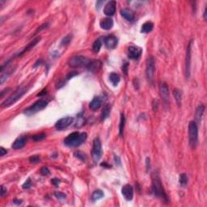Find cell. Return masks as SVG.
I'll return each instance as SVG.
<instances>
[{"mask_svg":"<svg viewBox=\"0 0 207 207\" xmlns=\"http://www.w3.org/2000/svg\"><path fill=\"white\" fill-rule=\"evenodd\" d=\"M151 189L153 194L157 197H159L164 202H168V198L167 196L166 192L164 190L163 185L161 183L160 178L156 172H154L152 174V184H151Z\"/></svg>","mask_w":207,"mask_h":207,"instance_id":"1","label":"cell"},{"mask_svg":"<svg viewBox=\"0 0 207 207\" xmlns=\"http://www.w3.org/2000/svg\"><path fill=\"white\" fill-rule=\"evenodd\" d=\"M87 138V133H79V132H74L69 134L64 140V143L66 146L71 147H79L86 141Z\"/></svg>","mask_w":207,"mask_h":207,"instance_id":"2","label":"cell"},{"mask_svg":"<svg viewBox=\"0 0 207 207\" xmlns=\"http://www.w3.org/2000/svg\"><path fill=\"white\" fill-rule=\"evenodd\" d=\"M27 88L26 87H20L18 90H16L11 95H10L8 98L3 101L1 107L2 108H7V107L11 106L15 103H16L19 99L21 98L25 93L27 92Z\"/></svg>","mask_w":207,"mask_h":207,"instance_id":"3","label":"cell"},{"mask_svg":"<svg viewBox=\"0 0 207 207\" xmlns=\"http://www.w3.org/2000/svg\"><path fill=\"white\" fill-rule=\"evenodd\" d=\"M188 140L192 148H195L198 142V127L196 121H190L188 125Z\"/></svg>","mask_w":207,"mask_h":207,"instance_id":"4","label":"cell"},{"mask_svg":"<svg viewBox=\"0 0 207 207\" xmlns=\"http://www.w3.org/2000/svg\"><path fill=\"white\" fill-rule=\"evenodd\" d=\"M48 105V102L45 100H40V101H37L36 102L32 104L30 107H28V109H26L25 110L24 113H25L26 115H33L36 112H39V111H41L42 109H44L45 107Z\"/></svg>","mask_w":207,"mask_h":207,"instance_id":"5","label":"cell"},{"mask_svg":"<svg viewBox=\"0 0 207 207\" xmlns=\"http://www.w3.org/2000/svg\"><path fill=\"white\" fill-rule=\"evenodd\" d=\"M102 155H103V150H102L101 139L99 138H95L93 141L92 150L93 160L95 162H98L102 157Z\"/></svg>","mask_w":207,"mask_h":207,"instance_id":"6","label":"cell"},{"mask_svg":"<svg viewBox=\"0 0 207 207\" xmlns=\"http://www.w3.org/2000/svg\"><path fill=\"white\" fill-rule=\"evenodd\" d=\"M90 61L87 59V57L81 56V55H76L74 57H71L68 62L69 66L73 68H77V67H81V66H87V64L89 63Z\"/></svg>","mask_w":207,"mask_h":207,"instance_id":"7","label":"cell"},{"mask_svg":"<svg viewBox=\"0 0 207 207\" xmlns=\"http://www.w3.org/2000/svg\"><path fill=\"white\" fill-rule=\"evenodd\" d=\"M146 74L148 81L150 83L153 82L154 74H155V59L152 56L147 58V66H146Z\"/></svg>","mask_w":207,"mask_h":207,"instance_id":"8","label":"cell"},{"mask_svg":"<svg viewBox=\"0 0 207 207\" xmlns=\"http://www.w3.org/2000/svg\"><path fill=\"white\" fill-rule=\"evenodd\" d=\"M142 49L138 46H134V45H131L128 48L127 50V55H128L129 58H130L132 60H135V59H138L140 56L142 55Z\"/></svg>","mask_w":207,"mask_h":207,"instance_id":"9","label":"cell"},{"mask_svg":"<svg viewBox=\"0 0 207 207\" xmlns=\"http://www.w3.org/2000/svg\"><path fill=\"white\" fill-rule=\"evenodd\" d=\"M73 121V117H63L60 120L57 121V123L55 124V128L57 129V130H63L64 129L67 128L69 125H71Z\"/></svg>","mask_w":207,"mask_h":207,"instance_id":"10","label":"cell"},{"mask_svg":"<svg viewBox=\"0 0 207 207\" xmlns=\"http://www.w3.org/2000/svg\"><path fill=\"white\" fill-rule=\"evenodd\" d=\"M191 43L190 41L187 46L186 50V57H185V76L187 79L190 76V67H191Z\"/></svg>","mask_w":207,"mask_h":207,"instance_id":"11","label":"cell"},{"mask_svg":"<svg viewBox=\"0 0 207 207\" xmlns=\"http://www.w3.org/2000/svg\"><path fill=\"white\" fill-rule=\"evenodd\" d=\"M116 7H117V2L116 1H110L104 6V13L108 16H112L116 12Z\"/></svg>","mask_w":207,"mask_h":207,"instance_id":"12","label":"cell"},{"mask_svg":"<svg viewBox=\"0 0 207 207\" xmlns=\"http://www.w3.org/2000/svg\"><path fill=\"white\" fill-rule=\"evenodd\" d=\"M104 45H105V46H106L108 49H114V48H116V46L117 45L118 40H117V38L115 36L109 35L104 38Z\"/></svg>","mask_w":207,"mask_h":207,"instance_id":"13","label":"cell"},{"mask_svg":"<svg viewBox=\"0 0 207 207\" xmlns=\"http://www.w3.org/2000/svg\"><path fill=\"white\" fill-rule=\"evenodd\" d=\"M121 194L127 201H131L134 197V188L130 185H125L122 187Z\"/></svg>","mask_w":207,"mask_h":207,"instance_id":"14","label":"cell"},{"mask_svg":"<svg viewBox=\"0 0 207 207\" xmlns=\"http://www.w3.org/2000/svg\"><path fill=\"white\" fill-rule=\"evenodd\" d=\"M101 67H102V63L100 60L90 61L87 66V70L92 73H96L100 71Z\"/></svg>","mask_w":207,"mask_h":207,"instance_id":"15","label":"cell"},{"mask_svg":"<svg viewBox=\"0 0 207 207\" xmlns=\"http://www.w3.org/2000/svg\"><path fill=\"white\" fill-rule=\"evenodd\" d=\"M159 92L162 99L164 100L165 103H168L169 101V89L168 85L165 82H162L159 86Z\"/></svg>","mask_w":207,"mask_h":207,"instance_id":"16","label":"cell"},{"mask_svg":"<svg viewBox=\"0 0 207 207\" xmlns=\"http://www.w3.org/2000/svg\"><path fill=\"white\" fill-rule=\"evenodd\" d=\"M16 68V66L13 67V66H9L7 68H6V71H1V73H2L1 74V77H0V83L1 84H3V83L8 79V77L13 73Z\"/></svg>","mask_w":207,"mask_h":207,"instance_id":"17","label":"cell"},{"mask_svg":"<svg viewBox=\"0 0 207 207\" xmlns=\"http://www.w3.org/2000/svg\"><path fill=\"white\" fill-rule=\"evenodd\" d=\"M121 16L125 19L127 21L132 22L134 20V18H135V15H134V12L130 8H123L121 11Z\"/></svg>","mask_w":207,"mask_h":207,"instance_id":"18","label":"cell"},{"mask_svg":"<svg viewBox=\"0 0 207 207\" xmlns=\"http://www.w3.org/2000/svg\"><path fill=\"white\" fill-rule=\"evenodd\" d=\"M26 141H27V138L26 137H19V138H18L15 140V142H13V144H12L11 147H12L13 149H16V150L21 149L26 144Z\"/></svg>","mask_w":207,"mask_h":207,"instance_id":"19","label":"cell"},{"mask_svg":"<svg viewBox=\"0 0 207 207\" xmlns=\"http://www.w3.org/2000/svg\"><path fill=\"white\" fill-rule=\"evenodd\" d=\"M100 26L102 29L109 30L113 26V20L111 18H104V19H101L100 22Z\"/></svg>","mask_w":207,"mask_h":207,"instance_id":"20","label":"cell"},{"mask_svg":"<svg viewBox=\"0 0 207 207\" xmlns=\"http://www.w3.org/2000/svg\"><path fill=\"white\" fill-rule=\"evenodd\" d=\"M101 104H102V100L101 99V97L99 96H95L92 99V101H91L90 104H89V108H90L92 111H95L97 110L101 107Z\"/></svg>","mask_w":207,"mask_h":207,"instance_id":"21","label":"cell"},{"mask_svg":"<svg viewBox=\"0 0 207 207\" xmlns=\"http://www.w3.org/2000/svg\"><path fill=\"white\" fill-rule=\"evenodd\" d=\"M40 41H41V37H37V38L34 39V40H33V41H31L30 43L28 44V45H26V47H25V49H23L21 51V53H19L18 55H19V56H21L23 54H25V53H26V52L28 51V50H30L31 49H33V47L35 46Z\"/></svg>","mask_w":207,"mask_h":207,"instance_id":"22","label":"cell"},{"mask_svg":"<svg viewBox=\"0 0 207 207\" xmlns=\"http://www.w3.org/2000/svg\"><path fill=\"white\" fill-rule=\"evenodd\" d=\"M153 28H154V25H153L152 22L147 21L145 22L144 24L142 25V28H141V32L142 33H148L151 32L153 30Z\"/></svg>","mask_w":207,"mask_h":207,"instance_id":"23","label":"cell"},{"mask_svg":"<svg viewBox=\"0 0 207 207\" xmlns=\"http://www.w3.org/2000/svg\"><path fill=\"white\" fill-rule=\"evenodd\" d=\"M110 110H111V106L109 104H106L104 105L103 108V110L101 112V120L104 121L106 118H108L109 113H110Z\"/></svg>","mask_w":207,"mask_h":207,"instance_id":"24","label":"cell"},{"mask_svg":"<svg viewBox=\"0 0 207 207\" xmlns=\"http://www.w3.org/2000/svg\"><path fill=\"white\" fill-rule=\"evenodd\" d=\"M104 192L101 189H96L92 193V200L93 202H95V201H98L100 199H101L104 197Z\"/></svg>","mask_w":207,"mask_h":207,"instance_id":"25","label":"cell"},{"mask_svg":"<svg viewBox=\"0 0 207 207\" xmlns=\"http://www.w3.org/2000/svg\"><path fill=\"white\" fill-rule=\"evenodd\" d=\"M204 111L205 106L203 104H200V105L197 107V109L196 115H195V117H196V119L197 121H201L202 116H203V113H204Z\"/></svg>","mask_w":207,"mask_h":207,"instance_id":"26","label":"cell"},{"mask_svg":"<svg viewBox=\"0 0 207 207\" xmlns=\"http://www.w3.org/2000/svg\"><path fill=\"white\" fill-rule=\"evenodd\" d=\"M109 80L111 81L113 86H117L120 82V76L117 73H111L109 75Z\"/></svg>","mask_w":207,"mask_h":207,"instance_id":"27","label":"cell"},{"mask_svg":"<svg viewBox=\"0 0 207 207\" xmlns=\"http://www.w3.org/2000/svg\"><path fill=\"white\" fill-rule=\"evenodd\" d=\"M102 46V39L99 38L97 40H95V42L92 45V50L94 53L97 54L99 51L101 50V48Z\"/></svg>","mask_w":207,"mask_h":207,"instance_id":"28","label":"cell"},{"mask_svg":"<svg viewBox=\"0 0 207 207\" xmlns=\"http://www.w3.org/2000/svg\"><path fill=\"white\" fill-rule=\"evenodd\" d=\"M125 117L124 113L121 114V120L120 124H119V135L122 136L123 133H124V129H125Z\"/></svg>","mask_w":207,"mask_h":207,"instance_id":"29","label":"cell"},{"mask_svg":"<svg viewBox=\"0 0 207 207\" xmlns=\"http://www.w3.org/2000/svg\"><path fill=\"white\" fill-rule=\"evenodd\" d=\"M173 95H174L175 100L176 101L177 104H178L179 106H180L181 99H182V93H181V92H180L179 89L176 88V89H174V91H173Z\"/></svg>","mask_w":207,"mask_h":207,"instance_id":"30","label":"cell"},{"mask_svg":"<svg viewBox=\"0 0 207 207\" xmlns=\"http://www.w3.org/2000/svg\"><path fill=\"white\" fill-rule=\"evenodd\" d=\"M179 183L180 185L182 187H186L187 184H188V177H187V175L185 173H182V174L180 175V177H179Z\"/></svg>","mask_w":207,"mask_h":207,"instance_id":"31","label":"cell"},{"mask_svg":"<svg viewBox=\"0 0 207 207\" xmlns=\"http://www.w3.org/2000/svg\"><path fill=\"white\" fill-rule=\"evenodd\" d=\"M71 40H72V35L69 34V35H67L66 36H65V37L63 39V41H62V42H61V45H68V44L71 42Z\"/></svg>","mask_w":207,"mask_h":207,"instance_id":"32","label":"cell"},{"mask_svg":"<svg viewBox=\"0 0 207 207\" xmlns=\"http://www.w3.org/2000/svg\"><path fill=\"white\" fill-rule=\"evenodd\" d=\"M45 138V134H36V135H34V136L33 137V141H35V142H38V141L43 140Z\"/></svg>","mask_w":207,"mask_h":207,"instance_id":"33","label":"cell"},{"mask_svg":"<svg viewBox=\"0 0 207 207\" xmlns=\"http://www.w3.org/2000/svg\"><path fill=\"white\" fill-rule=\"evenodd\" d=\"M74 155H75V157L79 158V159H81V160H83V161L85 160V154L82 153L81 151H78V152H75L74 153Z\"/></svg>","mask_w":207,"mask_h":207,"instance_id":"34","label":"cell"},{"mask_svg":"<svg viewBox=\"0 0 207 207\" xmlns=\"http://www.w3.org/2000/svg\"><path fill=\"white\" fill-rule=\"evenodd\" d=\"M54 196L57 199H64L66 197V194L61 192H54Z\"/></svg>","mask_w":207,"mask_h":207,"instance_id":"35","label":"cell"},{"mask_svg":"<svg viewBox=\"0 0 207 207\" xmlns=\"http://www.w3.org/2000/svg\"><path fill=\"white\" fill-rule=\"evenodd\" d=\"M29 161L31 163H38L40 161V157L37 156V155H33V156L29 158Z\"/></svg>","mask_w":207,"mask_h":207,"instance_id":"36","label":"cell"},{"mask_svg":"<svg viewBox=\"0 0 207 207\" xmlns=\"http://www.w3.org/2000/svg\"><path fill=\"white\" fill-rule=\"evenodd\" d=\"M41 174L44 175V176H48V175H49V173H50L49 168H46V167H44V168H42L41 169Z\"/></svg>","mask_w":207,"mask_h":207,"instance_id":"37","label":"cell"},{"mask_svg":"<svg viewBox=\"0 0 207 207\" xmlns=\"http://www.w3.org/2000/svg\"><path fill=\"white\" fill-rule=\"evenodd\" d=\"M31 185H32V183H31V180L30 178H28L26 181L25 182V184L23 185V188H29L31 187Z\"/></svg>","mask_w":207,"mask_h":207,"instance_id":"38","label":"cell"},{"mask_svg":"<svg viewBox=\"0 0 207 207\" xmlns=\"http://www.w3.org/2000/svg\"><path fill=\"white\" fill-rule=\"evenodd\" d=\"M51 183L55 186H57L59 184H60V180H58L57 178H54L51 180Z\"/></svg>","mask_w":207,"mask_h":207,"instance_id":"39","label":"cell"},{"mask_svg":"<svg viewBox=\"0 0 207 207\" xmlns=\"http://www.w3.org/2000/svg\"><path fill=\"white\" fill-rule=\"evenodd\" d=\"M47 27H48V24H44V25H42L41 26H40V28H37V30L36 31L35 34H36V33H38V32H40V31L42 30V29H44V28H46Z\"/></svg>","mask_w":207,"mask_h":207,"instance_id":"40","label":"cell"},{"mask_svg":"<svg viewBox=\"0 0 207 207\" xmlns=\"http://www.w3.org/2000/svg\"><path fill=\"white\" fill-rule=\"evenodd\" d=\"M77 74H78V73H77V72L72 71V72H71V73L67 74V76H66V79H71V78H73L74 76H75V75H77Z\"/></svg>","mask_w":207,"mask_h":207,"instance_id":"41","label":"cell"},{"mask_svg":"<svg viewBox=\"0 0 207 207\" xmlns=\"http://www.w3.org/2000/svg\"><path fill=\"white\" fill-rule=\"evenodd\" d=\"M7 194V188L3 185H1V196L4 197Z\"/></svg>","mask_w":207,"mask_h":207,"instance_id":"42","label":"cell"},{"mask_svg":"<svg viewBox=\"0 0 207 207\" xmlns=\"http://www.w3.org/2000/svg\"><path fill=\"white\" fill-rule=\"evenodd\" d=\"M122 70L123 71H124L125 74H127V71H128V63H125V64L123 65Z\"/></svg>","mask_w":207,"mask_h":207,"instance_id":"43","label":"cell"},{"mask_svg":"<svg viewBox=\"0 0 207 207\" xmlns=\"http://www.w3.org/2000/svg\"><path fill=\"white\" fill-rule=\"evenodd\" d=\"M7 153V150H5L3 147H0V155H1V156L5 155Z\"/></svg>","mask_w":207,"mask_h":207,"instance_id":"44","label":"cell"},{"mask_svg":"<svg viewBox=\"0 0 207 207\" xmlns=\"http://www.w3.org/2000/svg\"><path fill=\"white\" fill-rule=\"evenodd\" d=\"M104 3V2H103V1H101V2H100V1H97V2H96V9H100V7H101V5H102Z\"/></svg>","mask_w":207,"mask_h":207,"instance_id":"45","label":"cell"},{"mask_svg":"<svg viewBox=\"0 0 207 207\" xmlns=\"http://www.w3.org/2000/svg\"><path fill=\"white\" fill-rule=\"evenodd\" d=\"M13 202L17 205H20L22 203V201L21 200H16H16H14Z\"/></svg>","mask_w":207,"mask_h":207,"instance_id":"46","label":"cell"},{"mask_svg":"<svg viewBox=\"0 0 207 207\" xmlns=\"http://www.w3.org/2000/svg\"><path fill=\"white\" fill-rule=\"evenodd\" d=\"M41 62H42V61H41V59H40V60H37V62H36V63L34 64V66H33V67H36L37 66H39L40 64H41Z\"/></svg>","mask_w":207,"mask_h":207,"instance_id":"47","label":"cell"},{"mask_svg":"<svg viewBox=\"0 0 207 207\" xmlns=\"http://www.w3.org/2000/svg\"><path fill=\"white\" fill-rule=\"evenodd\" d=\"M101 166L102 167H104V168H110V165H109V164H107L106 163H104V164H101Z\"/></svg>","mask_w":207,"mask_h":207,"instance_id":"48","label":"cell"},{"mask_svg":"<svg viewBox=\"0 0 207 207\" xmlns=\"http://www.w3.org/2000/svg\"><path fill=\"white\" fill-rule=\"evenodd\" d=\"M204 19H206V7L204 10Z\"/></svg>","mask_w":207,"mask_h":207,"instance_id":"49","label":"cell"}]
</instances>
